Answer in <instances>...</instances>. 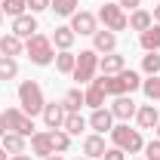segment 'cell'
<instances>
[{
	"instance_id": "cell-1",
	"label": "cell",
	"mask_w": 160,
	"mask_h": 160,
	"mask_svg": "<svg viewBox=\"0 0 160 160\" xmlns=\"http://www.w3.org/2000/svg\"><path fill=\"white\" fill-rule=\"evenodd\" d=\"M99 83L105 96H132L136 89H142V74L132 68H123L120 74H102Z\"/></svg>"
},
{
	"instance_id": "cell-2",
	"label": "cell",
	"mask_w": 160,
	"mask_h": 160,
	"mask_svg": "<svg viewBox=\"0 0 160 160\" xmlns=\"http://www.w3.org/2000/svg\"><path fill=\"white\" fill-rule=\"evenodd\" d=\"M25 56L31 59V65H37V68H46V65H52L56 62V46H52V37L49 34H31V37L25 40Z\"/></svg>"
},
{
	"instance_id": "cell-3",
	"label": "cell",
	"mask_w": 160,
	"mask_h": 160,
	"mask_svg": "<svg viewBox=\"0 0 160 160\" xmlns=\"http://www.w3.org/2000/svg\"><path fill=\"white\" fill-rule=\"evenodd\" d=\"M19 108L28 117H40L43 114L46 99H43V86H40L37 80H22L19 83Z\"/></svg>"
},
{
	"instance_id": "cell-4",
	"label": "cell",
	"mask_w": 160,
	"mask_h": 160,
	"mask_svg": "<svg viewBox=\"0 0 160 160\" xmlns=\"http://www.w3.org/2000/svg\"><path fill=\"white\" fill-rule=\"evenodd\" d=\"M111 142H114V148H120L123 154H139L142 148H145L142 129H129V123H117L111 129Z\"/></svg>"
},
{
	"instance_id": "cell-5",
	"label": "cell",
	"mask_w": 160,
	"mask_h": 160,
	"mask_svg": "<svg viewBox=\"0 0 160 160\" xmlns=\"http://www.w3.org/2000/svg\"><path fill=\"white\" fill-rule=\"evenodd\" d=\"M96 19H99L102 25L108 28V31H114V34H117V31H126V25H129V16H126V9H123L120 3H111V0L99 6Z\"/></svg>"
},
{
	"instance_id": "cell-6",
	"label": "cell",
	"mask_w": 160,
	"mask_h": 160,
	"mask_svg": "<svg viewBox=\"0 0 160 160\" xmlns=\"http://www.w3.org/2000/svg\"><path fill=\"white\" fill-rule=\"evenodd\" d=\"M0 117L6 123V132H19L25 139L34 136V117H28L22 108H6V111H0Z\"/></svg>"
},
{
	"instance_id": "cell-7",
	"label": "cell",
	"mask_w": 160,
	"mask_h": 160,
	"mask_svg": "<svg viewBox=\"0 0 160 160\" xmlns=\"http://www.w3.org/2000/svg\"><path fill=\"white\" fill-rule=\"evenodd\" d=\"M96 71H99V52H96V49H80L71 77L77 80V83H92Z\"/></svg>"
},
{
	"instance_id": "cell-8",
	"label": "cell",
	"mask_w": 160,
	"mask_h": 160,
	"mask_svg": "<svg viewBox=\"0 0 160 160\" xmlns=\"http://www.w3.org/2000/svg\"><path fill=\"white\" fill-rule=\"evenodd\" d=\"M71 31H74V34H80V37H92V34L99 31V19H96V12L77 9V12L71 16Z\"/></svg>"
},
{
	"instance_id": "cell-9",
	"label": "cell",
	"mask_w": 160,
	"mask_h": 160,
	"mask_svg": "<svg viewBox=\"0 0 160 160\" xmlns=\"http://www.w3.org/2000/svg\"><path fill=\"white\" fill-rule=\"evenodd\" d=\"M9 31H12V34H16L19 40H28L31 34H37V31H40L37 16H34V12H22V16H16V19H12V28H9Z\"/></svg>"
},
{
	"instance_id": "cell-10",
	"label": "cell",
	"mask_w": 160,
	"mask_h": 160,
	"mask_svg": "<svg viewBox=\"0 0 160 160\" xmlns=\"http://www.w3.org/2000/svg\"><path fill=\"white\" fill-rule=\"evenodd\" d=\"M136 111H139V105L132 102V96H114V102H111V114H114V120H132L136 117Z\"/></svg>"
},
{
	"instance_id": "cell-11",
	"label": "cell",
	"mask_w": 160,
	"mask_h": 160,
	"mask_svg": "<svg viewBox=\"0 0 160 160\" xmlns=\"http://www.w3.org/2000/svg\"><path fill=\"white\" fill-rule=\"evenodd\" d=\"M43 123H46V129H62V123L68 117V111H65V105L62 102H46V108H43Z\"/></svg>"
},
{
	"instance_id": "cell-12",
	"label": "cell",
	"mask_w": 160,
	"mask_h": 160,
	"mask_svg": "<svg viewBox=\"0 0 160 160\" xmlns=\"http://www.w3.org/2000/svg\"><path fill=\"white\" fill-rule=\"evenodd\" d=\"M86 123H89V129H92V132H102V136H105V132H111V129H114V114H111V108H96V111L89 114Z\"/></svg>"
},
{
	"instance_id": "cell-13",
	"label": "cell",
	"mask_w": 160,
	"mask_h": 160,
	"mask_svg": "<svg viewBox=\"0 0 160 160\" xmlns=\"http://www.w3.org/2000/svg\"><path fill=\"white\" fill-rule=\"evenodd\" d=\"M92 49L102 52V56L117 52V34H114V31H108V28H99V31L92 34Z\"/></svg>"
},
{
	"instance_id": "cell-14",
	"label": "cell",
	"mask_w": 160,
	"mask_h": 160,
	"mask_svg": "<svg viewBox=\"0 0 160 160\" xmlns=\"http://www.w3.org/2000/svg\"><path fill=\"white\" fill-rule=\"evenodd\" d=\"M108 151V145H105V136L102 132H89V136H83V154L92 160H102V154Z\"/></svg>"
},
{
	"instance_id": "cell-15",
	"label": "cell",
	"mask_w": 160,
	"mask_h": 160,
	"mask_svg": "<svg viewBox=\"0 0 160 160\" xmlns=\"http://www.w3.org/2000/svg\"><path fill=\"white\" fill-rule=\"evenodd\" d=\"M136 123H139V129H154L160 123V111L157 105L151 102V105H139V111H136Z\"/></svg>"
},
{
	"instance_id": "cell-16",
	"label": "cell",
	"mask_w": 160,
	"mask_h": 160,
	"mask_svg": "<svg viewBox=\"0 0 160 160\" xmlns=\"http://www.w3.org/2000/svg\"><path fill=\"white\" fill-rule=\"evenodd\" d=\"M22 52H25V40H19L16 34H12V31L0 37V56H9V59H19Z\"/></svg>"
},
{
	"instance_id": "cell-17",
	"label": "cell",
	"mask_w": 160,
	"mask_h": 160,
	"mask_svg": "<svg viewBox=\"0 0 160 160\" xmlns=\"http://www.w3.org/2000/svg\"><path fill=\"white\" fill-rule=\"evenodd\" d=\"M83 99H86V108H105V89H102V83H99V77H92V83L86 86V92H83Z\"/></svg>"
},
{
	"instance_id": "cell-18",
	"label": "cell",
	"mask_w": 160,
	"mask_h": 160,
	"mask_svg": "<svg viewBox=\"0 0 160 160\" xmlns=\"http://www.w3.org/2000/svg\"><path fill=\"white\" fill-rule=\"evenodd\" d=\"M126 68V59L120 52H108V56H99V71L102 74H120Z\"/></svg>"
},
{
	"instance_id": "cell-19",
	"label": "cell",
	"mask_w": 160,
	"mask_h": 160,
	"mask_svg": "<svg viewBox=\"0 0 160 160\" xmlns=\"http://www.w3.org/2000/svg\"><path fill=\"white\" fill-rule=\"evenodd\" d=\"M49 37H52V46H56V49H71L74 40H77V34L71 31V25H59Z\"/></svg>"
},
{
	"instance_id": "cell-20",
	"label": "cell",
	"mask_w": 160,
	"mask_h": 160,
	"mask_svg": "<svg viewBox=\"0 0 160 160\" xmlns=\"http://www.w3.org/2000/svg\"><path fill=\"white\" fill-rule=\"evenodd\" d=\"M139 46L145 49V52H157V49H160V25H157V22H154L148 31L139 34Z\"/></svg>"
},
{
	"instance_id": "cell-21",
	"label": "cell",
	"mask_w": 160,
	"mask_h": 160,
	"mask_svg": "<svg viewBox=\"0 0 160 160\" xmlns=\"http://www.w3.org/2000/svg\"><path fill=\"white\" fill-rule=\"evenodd\" d=\"M31 151H34V157H43V160L49 157V154H56L52 145H49V132H46V129L31 136Z\"/></svg>"
},
{
	"instance_id": "cell-22",
	"label": "cell",
	"mask_w": 160,
	"mask_h": 160,
	"mask_svg": "<svg viewBox=\"0 0 160 160\" xmlns=\"http://www.w3.org/2000/svg\"><path fill=\"white\" fill-rule=\"evenodd\" d=\"M151 25H154V16H151L148 9H132V12H129V25H126V28L142 34V31H148Z\"/></svg>"
},
{
	"instance_id": "cell-23",
	"label": "cell",
	"mask_w": 160,
	"mask_h": 160,
	"mask_svg": "<svg viewBox=\"0 0 160 160\" xmlns=\"http://www.w3.org/2000/svg\"><path fill=\"white\" fill-rule=\"evenodd\" d=\"M0 145H3V151H6V154H25L28 139H25V136H19V132H6V136L0 139Z\"/></svg>"
},
{
	"instance_id": "cell-24",
	"label": "cell",
	"mask_w": 160,
	"mask_h": 160,
	"mask_svg": "<svg viewBox=\"0 0 160 160\" xmlns=\"http://www.w3.org/2000/svg\"><path fill=\"white\" fill-rule=\"evenodd\" d=\"M86 126H89V123H86V117H80V111H68V117L62 123V129H65L68 136H80Z\"/></svg>"
},
{
	"instance_id": "cell-25",
	"label": "cell",
	"mask_w": 160,
	"mask_h": 160,
	"mask_svg": "<svg viewBox=\"0 0 160 160\" xmlns=\"http://www.w3.org/2000/svg\"><path fill=\"white\" fill-rule=\"evenodd\" d=\"M46 132H49V145H52L56 154H65V151L71 148V136H68L65 129H46Z\"/></svg>"
},
{
	"instance_id": "cell-26",
	"label": "cell",
	"mask_w": 160,
	"mask_h": 160,
	"mask_svg": "<svg viewBox=\"0 0 160 160\" xmlns=\"http://www.w3.org/2000/svg\"><path fill=\"white\" fill-rule=\"evenodd\" d=\"M74 62H77V56H74L71 49H59V52H56V71H59V74H71V71H74Z\"/></svg>"
},
{
	"instance_id": "cell-27",
	"label": "cell",
	"mask_w": 160,
	"mask_h": 160,
	"mask_svg": "<svg viewBox=\"0 0 160 160\" xmlns=\"http://www.w3.org/2000/svg\"><path fill=\"white\" fill-rule=\"evenodd\" d=\"M62 105H65V111H80V108L86 105V99H83V92H80V86H74V89H68V92L62 96Z\"/></svg>"
},
{
	"instance_id": "cell-28",
	"label": "cell",
	"mask_w": 160,
	"mask_h": 160,
	"mask_svg": "<svg viewBox=\"0 0 160 160\" xmlns=\"http://www.w3.org/2000/svg\"><path fill=\"white\" fill-rule=\"evenodd\" d=\"M77 6H80V0H52V3H49V9H52L56 16H62V19H71V16L77 12Z\"/></svg>"
},
{
	"instance_id": "cell-29",
	"label": "cell",
	"mask_w": 160,
	"mask_h": 160,
	"mask_svg": "<svg viewBox=\"0 0 160 160\" xmlns=\"http://www.w3.org/2000/svg\"><path fill=\"white\" fill-rule=\"evenodd\" d=\"M19 77V59H9V56H0V80H16Z\"/></svg>"
},
{
	"instance_id": "cell-30",
	"label": "cell",
	"mask_w": 160,
	"mask_h": 160,
	"mask_svg": "<svg viewBox=\"0 0 160 160\" xmlns=\"http://www.w3.org/2000/svg\"><path fill=\"white\" fill-rule=\"evenodd\" d=\"M142 92L148 96V102H160V74L142 80Z\"/></svg>"
},
{
	"instance_id": "cell-31",
	"label": "cell",
	"mask_w": 160,
	"mask_h": 160,
	"mask_svg": "<svg viewBox=\"0 0 160 160\" xmlns=\"http://www.w3.org/2000/svg\"><path fill=\"white\" fill-rule=\"evenodd\" d=\"M0 6H3V16H9V19H16V16H22V12H28V0H3Z\"/></svg>"
},
{
	"instance_id": "cell-32",
	"label": "cell",
	"mask_w": 160,
	"mask_h": 160,
	"mask_svg": "<svg viewBox=\"0 0 160 160\" xmlns=\"http://www.w3.org/2000/svg\"><path fill=\"white\" fill-rule=\"evenodd\" d=\"M142 71H145L148 77L160 74V52H148V56L142 59Z\"/></svg>"
},
{
	"instance_id": "cell-33",
	"label": "cell",
	"mask_w": 160,
	"mask_h": 160,
	"mask_svg": "<svg viewBox=\"0 0 160 160\" xmlns=\"http://www.w3.org/2000/svg\"><path fill=\"white\" fill-rule=\"evenodd\" d=\"M145 160H160V139H151V142H145Z\"/></svg>"
},
{
	"instance_id": "cell-34",
	"label": "cell",
	"mask_w": 160,
	"mask_h": 160,
	"mask_svg": "<svg viewBox=\"0 0 160 160\" xmlns=\"http://www.w3.org/2000/svg\"><path fill=\"white\" fill-rule=\"evenodd\" d=\"M49 3H52V0H28V12L37 16V12H43V9H49Z\"/></svg>"
},
{
	"instance_id": "cell-35",
	"label": "cell",
	"mask_w": 160,
	"mask_h": 160,
	"mask_svg": "<svg viewBox=\"0 0 160 160\" xmlns=\"http://www.w3.org/2000/svg\"><path fill=\"white\" fill-rule=\"evenodd\" d=\"M102 160H126V154H123L120 148H108V151L102 154Z\"/></svg>"
},
{
	"instance_id": "cell-36",
	"label": "cell",
	"mask_w": 160,
	"mask_h": 160,
	"mask_svg": "<svg viewBox=\"0 0 160 160\" xmlns=\"http://www.w3.org/2000/svg\"><path fill=\"white\" fill-rule=\"evenodd\" d=\"M117 3L123 9H129V12H132V9H142V0H117Z\"/></svg>"
},
{
	"instance_id": "cell-37",
	"label": "cell",
	"mask_w": 160,
	"mask_h": 160,
	"mask_svg": "<svg viewBox=\"0 0 160 160\" xmlns=\"http://www.w3.org/2000/svg\"><path fill=\"white\" fill-rule=\"evenodd\" d=\"M151 16H154V22H157V25H160V3H157V6H154V12H151Z\"/></svg>"
},
{
	"instance_id": "cell-38",
	"label": "cell",
	"mask_w": 160,
	"mask_h": 160,
	"mask_svg": "<svg viewBox=\"0 0 160 160\" xmlns=\"http://www.w3.org/2000/svg\"><path fill=\"white\" fill-rule=\"evenodd\" d=\"M9 160H31L28 154H9Z\"/></svg>"
},
{
	"instance_id": "cell-39",
	"label": "cell",
	"mask_w": 160,
	"mask_h": 160,
	"mask_svg": "<svg viewBox=\"0 0 160 160\" xmlns=\"http://www.w3.org/2000/svg\"><path fill=\"white\" fill-rule=\"evenodd\" d=\"M0 160H9V154H6V151H3V145H0Z\"/></svg>"
},
{
	"instance_id": "cell-40",
	"label": "cell",
	"mask_w": 160,
	"mask_h": 160,
	"mask_svg": "<svg viewBox=\"0 0 160 160\" xmlns=\"http://www.w3.org/2000/svg\"><path fill=\"white\" fill-rule=\"evenodd\" d=\"M46 160H65V157H62V154H49Z\"/></svg>"
},
{
	"instance_id": "cell-41",
	"label": "cell",
	"mask_w": 160,
	"mask_h": 160,
	"mask_svg": "<svg viewBox=\"0 0 160 160\" xmlns=\"http://www.w3.org/2000/svg\"><path fill=\"white\" fill-rule=\"evenodd\" d=\"M154 139H160V123H157V126H154Z\"/></svg>"
},
{
	"instance_id": "cell-42",
	"label": "cell",
	"mask_w": 160,
	"mask_h": 160,
	"mask_svg": "<svg viewBox=\"0 0 160 160\" xmlns=\"http://www.w3.org/2000/svg\"><path fill=\"white\" fill-rule=\"evenodd\" d=\"M3 19H6V16H3V6H0V28H3Z\"/></svg>"
},
{
	"instance_id": "cell-43",
	"label": "cell",
	"mask_w": 160,
	"mask_h": 160,
	"mask_svg": "<svg viewBox=\"0 0 160 160\" xmlns=\"http://www.w3.org/2000/svg\"><path fill=\"white\" fill-rule=\"evenodd\" d=\"M74 160H92V157H86V154H83V157H74Z\"/></svg>"
},
{
	"instance_id": "cell-44",
	"label": "cell",
	"mask_w": 160,
	"mask_h": 160,
	"mask_svg": "<svg viewBox=\"0 0 160 160\" xmlns=\"http://www.w3.org/2000/svg\"><path fill=\"white\" fill-rule=\"evenodd\" d=\"M157 52H160V49H157Z\"/></svg>"
},
{
	"instance_id": "cell-45",
	"label": "cell",
	"mask_w": 160,
	"mask_h": 160,
	"mask_svg": "<svg viewBox=\"0 0 160 160\" xmlns=\"http://www.w3.org/2000/svg\"><path fill=\"white\" fill-rule=\"evenodd\" d=\"M157 3H160V0H157Z\"/></svg>"
}]
</instances>
